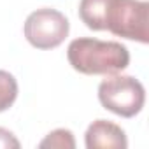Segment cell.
Listing matches in <instances>:
<instances>
[{
	"mask_svg": "<svg viewBox=\"0 0 149 149\" xmlns=\"http://www.w3.org/2000/svg\"><path fill=\"white\" fill-rule=\"evenodd\" d=\"M149 6L144 0H81L79 16L90 30H109L118 37L149 42Z\"/></svg>",
	"mask_w": 149,
	"mask_h": 149,
	"instance_id": "cell-1",
	"label": "cell"
},
{
	"mask_svg": "<svg viewBox=\"0 0 149 149\" xmlns=\"http://www.w3.org/2000/svg\"><path fill=\"white\" fill-rule=\"evenodd\" d=\"M67 58L74 70L86 76H112L125 70L130 63V53L123 44L90 37L72 40Z\"/></svg>",
	"mask_w": 149,
	"mask_h": 149,
	"instance_id": "cell-2",
	"label": "cell"
},
{
	"mask_svg": "<svg viewBox=\"0 0 149 149\" xmlns=\"http://www.w3.org/2000/svg\"><path fill=\"white\" fill-rule=\"evenodd\" d=\"M100 104L123 118H133L139 114L146 102V91L140 81L132 76H114L107 77L98 86Z\"/></svg>",
	"mask_w": 149,
	"mask_h": 149,
	"instance_id": "cell-3",
	"label": "cell"
},
{
	"mask_svg": "<svg viewBox=\"0 0 149 149\" xmlns=\"http://www.w3.org/2000/svg\"><path fill=\"white\" fill-rule=\"evenodd\" d=\"M70 25L65 14L54 9H37L25 21V37L37 49H54L68 35Z\"/></svg>",
	"mask_w": 149,
	"mask_h": 149,
	"instance_id": "cell-4",
	"label": "cell"
},
{
	"mask_svg": "<svg viewBox=\"0 0 149 149\" xmlns=\"http://www.w3.org/2000/svg\"><path fill=\"white\" fill-rule=\"evenodd\" d=\"M84 142L88 149H97V147H114V149H125L128 146L126 135L121 126L105 121V119H97L93 121L84 135Z\"/></svg>",
	"mask_w": 149,
	"mask_h": 149,
	"instance_id": "cell-5",
	"label": "cell"
},
{
	"mask_svg": "<svg viewBox=\"0 0 149 149\" xmlns=\"http://www.w3.org/2000/svg\"><path fill=\"white\" fill-rule=\"evenodd\" d=\"M18 97V83L13 74L0 70V112L7 111Z\"/></svg>",
	"mask_w": 149,
	"mask_h": 149,
	"instance_id": "cell-6",
	"label": "cell"
},
{
	"mask_svg": "<svg viewBox=\"0 0 149 149\" xmlns=\"http://www.w3.org/2000/svg\"><path fill=\"white\" fill-rule=\"evenodd\" d=\"M39 147H58V149H74L76 147V140H74V135L70 130H65V128H58L54 132H51L40 144Z\"/></svg>",
	"mask_w": 149,
	"mask_h": 149,
	"instance_id": "cell-7",
	"label": "cell"
},
{
	"mask_svg": "<svg viewBox=\"0 0 149 149\" xmlns=\"http://www.w3.org/2000/svg\"><path fill=\"white\" fill-rule=\"evenodd\" d=\"M0 147L4 149H18L19 147V140L6 128H0Z\"/></svg>",
	"mask_w": 149,
	"mask_h": 149,
	"instance_id": "cell-8",
	"label": "cell"
}]
</instances>
